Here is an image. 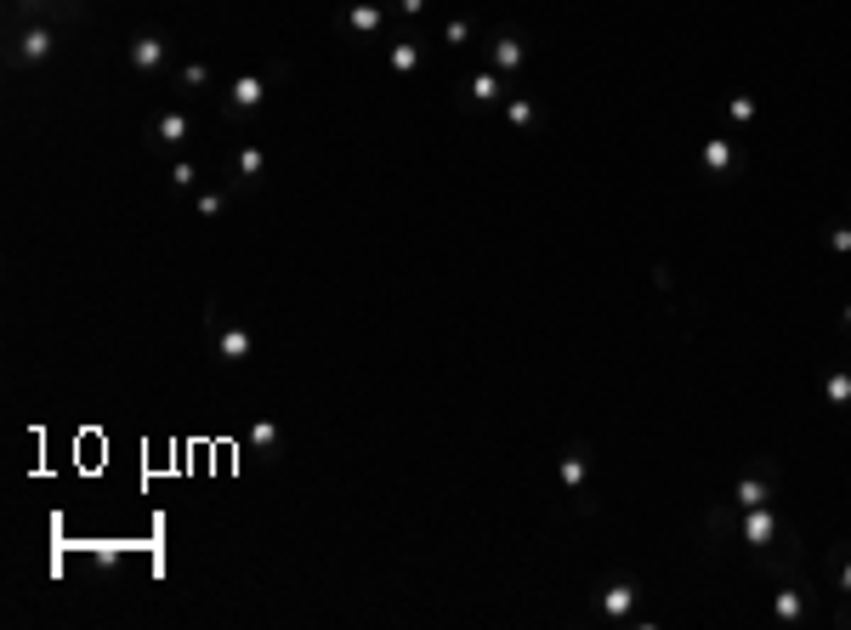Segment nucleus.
I'll use <instances>...</instances> for the list:
<instances>
[{"instance_id":"24","label":"nucleus","mask_w":851,"mask_h":630,"mask_svg":"<svg viewBox=\"0 0 851 630\" xmlns=\"http://www.w3.org/2000/svg\"><path fill=\"white\" fill-rule=\"evenodd\" d=\"M193 182H199V165H193V159H176V165H171V188L182 193V188H193Z\"/></svg>"},{"instance_id":"17","label":"nucleus","mask_w":851,"mask_h":630,"mask_svg":"<svg viewBox=\"0 0 851 630\" xmlns=\"http://www.w3.org/2000/svg\"><path fill=\"white\" fill-rule=\"evenodd\" d=\"M261 176H267V154H261V142H244L239 148V188H256Z\"/></svg>"},{"instance_id":"11","label":"nucleus","mask_w":851,"mask_h":630,"mask_svg":"<svg viewBox=\"0 0 851 630\" xmlns=\"http://www.w3.org/2000/svg\"><path fill=\"white\" fill-rule=\"evenodd\" d=\"M466 103H471V108H494V103H505V74L483 63V69L466 80Z\"/></svg>"},{"instance_id":"4","label":"nucleus","mask_w":851,"mask_h":630,"mask_svg":"<svg viewBox=\"0 0 851 630\" xmlns=\"http://www.w3.org/2000/svg\"><path fill=\"white\" fill-rule=\"evenodd\" d=\"M210 352H216L222 364H250L256 335L244 330V324H210Z\"/></svg>"},{"instance_id":"10","label":"nucleus","mask_w":851,"mask_h":630,"mask_svg":"<svg viewBox=\"0 0 851 630\" xmlns=\"http://www.w3.org/2000/svg\"><path fill=\"white\" fill-rule=\"evenodd\" d=\"M52 52H57V35L46 29V23H29V29L18 35V46H12V63H29V69H40Z\"/></svg>"},{"instance_id":"29","label":"nucleus","mask_w":851,"mask_h":630,"mask_svg":"<svg viewBox=\"0 0 851 630\" xmlns=\"http://www.w3.org/2000/svg\"><path fill=\"white\" fill-rule=\"evenodd\" d=\"M840 324H846V335H851V301H846V318H840Z\"/></svg>"},{"instance_id":"1","label":"nucleus","mask_w":851,"mask_h":630,"mask_svg":"<svg viewBox=\"0 0 851 630\" xmlns=\"http://www.w3.org/2000/svg\"><path fill=\"white\" fill-rule=\"evenodd\" d=\"M778 540H783V517L772 506L738 511V545H749V551H761L766 557V545H778Z\"/></svg>"},{"instance_id":"9","label":"nucleus","mask_w":851,"mask_h":630,"mask_svg":"<svg viewBox=\"0 0 851 630\" xmlns=\"http://www.w3.org/2000/svg\"><path fill=\"white\" fill-rule=\"evenodd\" d=\"M636 579H608L602 591H596V608H602V619H613V625H625L630 608H636Z\"/></svg>"},{"instance_id":"28","label":"nucleus","mask_w":851,"mask_h":630,"mask_svg":"<svg viewBox=\"0 0 851 630\" xmlns=\"http://www.w3.org/2000/svg\"><path fill=\"white\" fill-rule=\"evenodd\" d=\"M834 630H851V596H846V608L834 613Z\"/></svg>"},{"instance_id":"5","label":"nucleus","mask_w":851,"mask_h":630,"mask_svg":"<svg viewBox=\"0 0 851 630\" xmlns=\"http://www.w3.org/2000/svg\"><path fill=\"white\" fill-rule=\"evenodd\" d=\"M261 103H267V80H261V74H239V80L227 86L222 114H227V120H244V114H256Z\"/></svg>"},{"instance_id":"23","label":"nucleus","mask_w":851,"mask_h":630,"mask_svg":"<svg viewBox=\"0 0 851 630\" xmlns=\"http://www.w3.org/2000/svg\"><path fill=\"white\" fill-rule=\"evenodd\" d=\"M471 35H477V23H471V18H454L449 29H443V46H471Z\"/></svg>"},{"instance_id":"12","label":"nucleus","mask_w":851,"mask_h":630,"mask_svg":"<svg viewBox=\"0 0 851 630\" xmlns=\"http://www.w3.org/2000/svg\"><path fill=\"white\" fill-rule=\"evenodd\" d=\"M749 506H772V472H749L732 483V511H749Z\"/></svg>"},{"instance_id":"6","label":"nucleus","mask_w":851,"mask_h":630,"mask_svg":"<svg viewBox=\"0 0 851 630\" xmlns=\"http://www.w3.org/2000/svg\"><path fill=\"white\" fill-rule=\"evenodd\" d=\"M488 69H500L505 80H517V74L528 69V46H522V35L500 29V35L488 40Z\"/></svg>"},{"instance_id":"22","label":"nucleus","mask_w":851,"mask_h":630,"mask_svg":"<svg viewBox=\"0 0 851 630\" xmlns=\"http://www.w3.org/2000/svg\"><path fill=\"white\" fill-rule=\"evenodd\" d=\"M834 591L851 596V545H840V551H834Z\"/></svg>"},{"instance_id":"2","label":"nucleus","mask_w":851,"mask_h":630,"mask_svg":"<svg viewBox=\"0 0 851 630\" xmlns=\"http://www.w3.org/2000/svg\"><path fill=\"white\" fill-rule=\"evenodd\" d=\"M381 29H386V6H381V0H352V6L335 12V35L369 40V35H381Z\"/></svg>"},{"instance_id":"16","label":"nucleus","mask_w":851,"mask_h":630,"mask_svg":"<svg viewBox=\"0 0 851 630\" xmlns=\"http://www.w3.org/2000/svg\"><path fill=\"white\" fill-rule=\"evenodd\" d=\"M539 120H545V108L534 97H505V125L511 131H539Z\"/></svg>"},{"instance_id":"21","label":"nucleus","mask_w":851,"mask_h":630,"mask_svg":"<svg viewBox=\"0 0 851 630\" xmlns=\"http://www.w3.org/2000/svg\"><path fill=\"white\" fill-rule=\"evenodd\" d=\"M176 86H182V91H205V86H216V74H210V63H182Z\"/></svg>"},{"instance_id":"8","label":"nucleus","mask_w":851,"mask_h":630,"mask_svg":"<svg viewBox=\"0 0 851 630\" xmlns=\"http://www.w3.org/2000/svg\"><path fill=\"white\" fill-rule=\"evenodd\" d=\"M125 63L137 74H159V69H171V40H159V35H137L131 46H125Z\"/></svg>"},{"instance_id":"15","label":"nucleus","mask_w":851,"mask_h":630,"mask_svg":"<svg viewBox=\"0 0 851 630\" xmlns=\"http://www.w3.org/2000/svg\"><path fill=\"white\" fill-rule=\"evenodd\" d=\"M188 137H193V120L182 114V108H165V114H154V142H165V148H182Z\"/></svg>"},{"instance_id":"3","label":"nucleus","mask_w":851,"mask_h":630,"mask_svg":"<svg viewBox=\"0 0 851 630\" xmlns=\"http://www.w3.org/2000/svg\"><path fill=\"white\" fill-rule=\"evenodd\" d=\"M806 619H812V591L795 585V579H783L778 591H772V625L795 630V625H806Z\"/></svg>"},{"instance_id":"26","label":"nucleus","mask_w":851,"mask_h":630,"mask_svg":"<svg viewBox=\"0 0 851 630\" xmlns=\"http://www.w3.org/2000/svg\"><path fill=\"white\" fill-rule=\"evenodd\" d=\"M222 210H227V193H222V188L199 193V216H222Z\"/></svg>"},{"instance_id":"20","label":"nucleus","mask_w":851,"mask_h":630,"mask_svg":"<svg viewBox=\"0 0 851 630\" xmlns=\"http://www.w3.org/2000/svg\"><path fill=\"white\" fill-rule=\"evenodd\" d=\"M755 114H761L755 91H732V97H727V120L738 125V131H749V125H755Z\"/></svg>"},{"instance_id":"14","label":"nucleus","mask_w":851,"mask_h":630,"mask_svg":"<svg viewBox=\"0 0 851 630\" xmlns=\"http://www.w3.org/2000/svg\"><path fill=\"white\" fill-rule=\"evenodd\" d=\"M250 449H256L261 460H278V455H284V426H278L273 415L250 420Z\"/></svg>"},{"instance_id":"19","label":"nucleus","mask_w":851,"mask_h":630,"mask_svg":"<svg viewBox=\"0 0 851 630\" xmlns=\"http://www.w3.org/2000/svg\"><path fill=\"white\" fill-rule=\"evenodd\" d=\"M386 69H392V74H415L420 69V40H398V46H386Z\"/></svg>"},{"instance_id":"7","label":"nucleus","mask_w":851,"mask_h":630,"mask_svg":"<svg viewBox=\"0 0 851 630\" xmlns=\"http://www.w3.org/2000/svg\"><path fill=\"white\" fill-rule=\"evenodd\" d=\"M698 165H704V176H715V182H727V176H738V142L732 137H704V148H698Z\"/></svg>"},{"instance_id":"18","label":"nucleus","mask_w":851,"mask_h":630,"mask_svg":"<svg viewBox=\"0 0 851 630\" xmlns=\"http://www.w3.org/2000/svg\"><path fill=\"white\" fill-rule=\"evenodd\" d=\"M823 403H829V409H846L851 403V369L834 364L829 375H823Z\"/></svg>"},{"instance_id":"13","label":"nucleus","mask_w":851,"mask_h":630,"mask_svg":"<svg viewBox=\"0 0 851 630\" xmlns=\"http://www.w3.org/2000/svg\"><path fill=\"white\" fill-rule=\"evenodd\" d=\"M556 472H562V489L579 494L585 483H591V449H585V443H568V449H562V466H556Z\"/></svg>"},{"instance_id":"27","label":"nucleus","mask_w":851,"mask_h":630,"mask_svg":"<svg viewBox=\"0 0 851 630\" xmlns=\"http://www.w3.org/2000/svg\"><path fill=\"white\" fill-rule=\"evenodd\" d=\"M392 6H398L403 18H420V12H426V0H392Z\"/></svg>"},{"instance_id":"25","label":"nucleus","mask_w":851,"mask_h":630,"mask_svg":"<svg viewBox=\"0 0 851 630\" xmlns=\"http://www.w3.org/2000/svg\"><path fill=\"white\" fill-rule=\"evenodd\" d=\"M829 250L834 256H851V222H829Z\"/></svg>"}]
</instances>
